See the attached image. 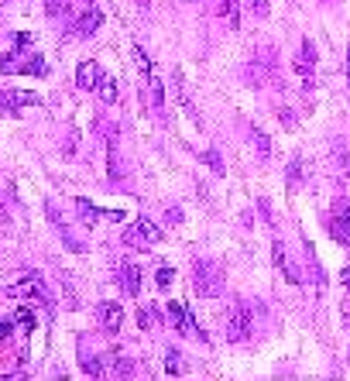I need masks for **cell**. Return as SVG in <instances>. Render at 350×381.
<instances>
[{"mask_svg": "<svg viewBox=\"0 0 350 381\" xmlns=\"http://www.w3.org/2000/svg\"><path fill=\"white\" fill-rule=\"evenodd\" d=\"M223 268L210 261V258H203V261H196L193 265V288L196 296H203V299H216L220 292H223Z\"/></svg>", "mask_w": 350, "mask_h": 381, "instance_id": "cell-1", "label": "cell"}, {"mask_svg": "<svg viewBox=\"0 0 350 381\" xmlns=\"http://www.w3.org/2000/svg\"><path fill=\"white\" fill-rule=\"evenodd\" d=\"M11 292H14V296H24V299H35L38 306H52V296H48V288L41 286L38 271H24L18 282L11 286Z\"/></svg>", "mask_w": 350, "mask_h": 381, "instance_id": "cell-2", "label": "cell"}, {"mask_svg": "<svg viewBox=\"0 0 350 381\" xmlns=\"http://www.w3.org/2000/svg\"><path fill=\"white\" fill-rule=\"evenodd\" d=\"M251 337V313L244 303L230 306V316H227V340L230 343H244Z\"/></svg>", "mask_w": 350, "mask_h": 381, "instance_id": "cell-3", "label": "cell"}, {"mask_svg": "<svg viewBox=\"0 0 350 381\" xmlns=\"http://www.w3.org/2000/svg\"><path fill=\"white\" fill-rule=\"evenodd\" d=\"M161 237H165V234H161V230H158L155 224L148 220V216L134 220L131 227L124 230V241H127V244H137V248H148V244H161Z\"/></svg>", "mask_w": 350, "mask_h": 381, "instance_id": "cell-4", "label": "cell"}, {"mask_svg": "<svg viewBox=\"0 0 350 381\" xmlns=\"http://www.w3.org/2000/svg\"><path fill=\"white\" fill-rule=\"evenodd\" d=\"M295 73L302 76L306 86H312V79H316V45L309 38L299 45V56H295Z\"/></svg>", "mask_w": 350, "mask_h": 381, "instance_id": "cell-5", "label": "cell"}, {"mask_svg": "<svg viewBox=\"0 0 350 381\" xmlns=\"http://www.w3.org/2000/svg\"><path fill=\"white\" fill-rule=\"evenodd\" d=\"M169 320L175 323V330H179V333H186V337H199V340H206V337H203V330L196 326V320L189 316V309H186L182 303H169Z\"/></svg>", "mask_w": 350, "mask_h": 381, "instance_id": "cell-6", "label": "cell"}, {"mask_svg": "<svg viewBox=\"0 0 350 381\" xmlns=\"http://www.w3.org/2000/svg\"><path fill=\"white\" fill-rule=\"evenodd\" d=\"M172 90H175V100H179V107H182V114L193 120L196 127H203V117H199V110H196V103L189 100V90H186V79H182V73L175 69L172 73Z\"/></svg>", "mask_w": 350, "mask_h": 381, "instance_id": "cell-7", "label": "cell"}, {"mask_svg": "<svg viewBox=\"0 0 350 381\" xmlns=\"http://www.w3.org/2000/svg\"><path fill=\"white\" fill-rule=\"evenodd\" d=\"M330 234L340 241V244H350V203H336L330 213Z\"/></svg>", "mask_w": 350, "mask_h": 381, "instance_id": "cell-8", "label": "cell"}, {"mask_svg": "<svg viewBox=\"0 0 350 381\" xmlns=\"http://www.w3.org/2000/svg\"><path fill=\"white\" fill-rule=\"evenodd\" d=\"M21 107H38V96L28 90H0V110H21Z\"/></svg>", "mask_w": 350, "mask_h": 381, "instance_id": "cell-9", "label": "cell"}, {"mask_svg": "<svg viewBox=\"0 0 350 381\" xmlns=\"http://www.w3.org/2000/svg\"><path fill=\"white\" fill-rule=\"evenodd\" d=\"M97 316H100V326H103L107 333H117L120 323H124V309H120V303H100Z\"/></svg>", "mask_w": 350, "mask_h": 381, "instance_id": "cell-10", "label": "cell"}, {"mask_svg": "<svg viewBox=\"0 0 350 381\" xmlns=\"http://www.w3.org/2000/svg\"><path fill=\"white\" fill-rule=\"evenodd\" d=\"M117 282H120V288H124L127 296H141V271H137L131 261H120V265H117Z\"/></svg>", "mask_w": 350, "mask_h": 381, "instance_id": "cell-11", "label": "cell"}, {"mask_svg": "<svg viewBox=\"0 0 350 381\" xmlns=\"http://www.w3.org/2000/svg\"><path fill=\"white\" fill-rule=\"evenodd\" d=\"M100 79H103V73H100L97 62H79L76 66V86L79 90H93V93H97Z\"/></svg>", "mask_w": 350, "mask_h": 381, "instance_id": "cell-12", "label": "cell"}, {"mask_svg": "<svg viewBox=\"0 0 350 381\" xmlns=\"http://www.w3.org/2000/svg\"><path fill=\"white\" fill-rule=\"evenodd\" d=\"M100 24H103V14H100L97 7H86L76 21V38H93Z\"/></svg>", "mask_w": 350, "mask_h": 381, "instance_id": "cell-13", "label": "cell"}, {"mask_svg": "<svg viewBox=\"0 0 350 381\" xmlns=\"http://www.w3.org/2000/svg\"><path fill=\"white\" fill-rule=\"evenodd\" d=\"M272 261H275V268L285 275V282H292V286H299V271L289 265V258H285V248H282V241H275L272 244Z\"/></svg>", "mask_w": 350, "mask_h": 381, "instance_id": "cell-14", "label": "cell"}, {"mask_svg": "<svg viewBox=\"0 0 350 381\" xmlns=\"http://www.w3.org/2000/svg\"><path fill=\"white\" fill-rule=\"evenodd\" d=\"M4 73H35V76H45V62L41 56H31L24 62H4Z\"/></svg>", "mask_w": 350, "mask_h": 381, "instance_id": "cell-15", "label": "cell"}, {"mask_svg": "<svg viewBox=\"0 0 350 381\" xmlns=\"http://www.w3.org/2000/svg\"><path fill=\"white\" fill-rule=\"evenodd\" d=\"M237 4L240 0H216V11H220V18L227 21V28H240V11H237Z\"/></svg>", "mask_w": 350, "mask_h": 381, "instance_id": "cell-16", "label": "cell"}, {"mask_svg": "<svg viewBox=\"0 0 350 381\" xmlns=\"http://www.w3.org/2000/svg\"><path fill=\"white\" fill-rule=\"evenodd\" d=\"M144 86H148V93H152V103H155V110H165V83H161V76H158V73H152Z\"/></svg>", "mask_w": 350, "mask_h": 381, "instance_id": "cell-17", "label": "cell"}, {"mask_svg": "<svg viewBox=\"0 0 350 381\" xmlns=\"http://www.w3.org/2000/svg\"><path fill=\"white\" fill-rule=\"evenodd\" d=\"M251 141H254V148H258V155H261V158H272V137L261 131L258 124H251Z\"/></svg>", "mask_w": 350, "mask_h": 381, "instance_id": "cell-18", "label": "cell"}, {"mask_svg": "<svg viewBox=\"0 0 350 381\" xmlns=\"http://www.w3.org/2000/svg\"><path fill=\"white\" fill-rule=\"evenodd\" d=\"M134 66H137V73H141V83H148V76L155 73V69H152V58H148V52H144L141 45H134Z\"/></svg>", "mask_w": 350, "mask_h": 381, "instance_id": "cell-19", "label": "cell"}, {"mask_svg": "<svg viewBox=\"0 0 350 381\" xmlns=\"http://www.w3.org/2000/svg\"><path fill=\"white\" fill-rule=\"evenodd\" d=\"M97 96L103 100V103H117L120 90H117V83L110 76H103V79H100V86H97Z\"/></svg>", "mask_w": 350, "mask_h": 381, "instance_id": "cell-20", "label": "cell"}, {"mask_svg": "<svg viewBox=\"0 0 350 381\" xmlns=\"http://www.w3.org/2000/svg\"><path fill=\"white\" fill-rule=\"evenodd\" d=\"M14 326H21L24 333H31V330H35V313H31L28 306H21L18 313H14Z\"/></svg>", "mask_w": 350, "mask_h": 381, "instance_id": "cell-21", "label": "cell"}, {"mask_svg": "<svg viewBox=\"0 0 350 381\" xmlns=\"http://www.w3.org/2000/svg\"><path fill=\"white\" fill-rule=\"evenodd\" d=\"M165 371H169V375H182V361H179V350H175V347L165 350Z\"/></svg>", "mask_w": 350, "mask_h": 381, "instance_id": "cell-22", "label": "cell"}, {"mask_svg": "<svg viewBox=\"0 0 350 381\" xmlns=\"http://www.w3.org/2000/svg\"><path fill=\"white\" fill-rule=\"evenodd\" d=\"M203 162H206V165H210V169H213L216 175H223V172H227V165H223L220 152H213V148H210V152H203Z\"/></svg>", "mask_w": 350, "mask_h": 381, "instance_id": "cell-23", "label": "cell"}, {"mask_svg": "<svg viewBox=\"0 0 350 381\" xmlns=\"http://www.w3.org/2000/svg\"><path fill=\"white\" fill-rule=\"evenodd\" d=\"M172 278H175V271H172L169 265H161V268L155 271V286H158V288H169V286H172Z\"/></svg>", "mask_w": 350, "mask_h": 381, "instance_id": "cell-24", "label": "cell"}, {"mask_svg": "<svg viewBox=\"0 0 350 381\" xmlns=\"http://www.w3.org/2000/svg\"><path fill=\"white\" fill-rule=\"evenodd\" d=\"M76 210L86 216V224H93V216H100V210L93 207V203H86V199H76Z\"/></svg>", "mask_w": 350, "mask_h": 381, "instance_id": "cell-25", "label": "cell"}, {"mask_svg": "<svg viewBox=\"0 0 350 381\" xmlns=\"http://www.w3.org/2000/svg\"><path fill=\"white\" fill-rule=\"evenodd\" d=\"M244 7H251L258 18H268V0H240Z\"/></svg>", "mask_w": 350, "mask_h": 381, "instance_id": "cell-26", "label": "cell"}, {"mask_svg": "<svg viewBox=\"0 0 350 381\" xmlns=\"http://www.w3.org/2000/svg\"><path fill=\"white\" fill-rule=\"evenodd\" d=\"M299 175H302V162H299V158H292V165H289V182L292 186L299 182Z\"/></svg>", "mask_w": 350, "mask_h": 381, "instance_id": "cell-27", "label": "cell"}, {"mask_svg": "<svg viewBox=\"0 0 350 381\" xmlns=\"http://www.w3.org/2000/svg\"><path fill=\"white\" fill-rule=\"evenodd\" d=\"M11 330H14V320H0V343L11 340Z\"/></svg>", "mask_w": 350, "mask_h": 381, "instance_id": "cell-28", "label": "cell"}, {"mask_svg": "<svg viewBox=\"0 0 350 381\" xmlns=\"http://www.w3.org/2000/svg\"><path fill=\"white\" fill-rule=\"evenodd\" d=\"M152 320H155V316H152L148 309H141V313H137V326H141V330H148V326H152Z\"/></svg>", "mask_w": 350, "mask_h": 381, "instance_id": "cell-29", "label": "cell"}, {"mask_svg": "<svg viewBox=\"0 0 350 381\" xmlns=\"http://www.w3.org/2000/svg\"><path fill=\"white\" fill-rule=\"evenodd\" d=\"M165 220H169V224H182V210H179V207L165 210Z\"/></svg>", "mask_w": 350, "mask_h": 381, "instance_id": "cell-30", "label": "cell"}, {"mask_svg": "<svg viewBox=\"0 0 350 381\" xmlns=\"http://www.w3.org/2000/svg\"><path fill=\"white\" fill-rule=\"evenodd\" d=\"M340 282H344V286H347V292H350V268H344V271H340Z\"/></svg>", "mask_w": 350, "mask_h": 381, "instance_id": "cell-31", "label": "cell"}, {"mask_svg": "<svg viewBox=\"0 0 350 381\" xmlns=\"http://www.w3.org/2000/svg\"><path fill=\"white\" fill-rule=\"evenodd\" d=\"M347 79H350V52H347Z\"/></svg>", "mask_w": 350, "mask_h": 381, "instance_id": "cell-32", "label": "cell"}, {"mask_svg": "<svg viewBox=\"0 0 350 381\" xmlns=\"http://www.w3.org/2000/svg\"><path fill=\"white\" fill-rule=\"evenodd\" d=\"M323 4H333V0H323Z\"/></svg>", "mask_w": 350, "mask_h": 381, "instance_id": "cell-33", "label": "cell"}]
</instances>
